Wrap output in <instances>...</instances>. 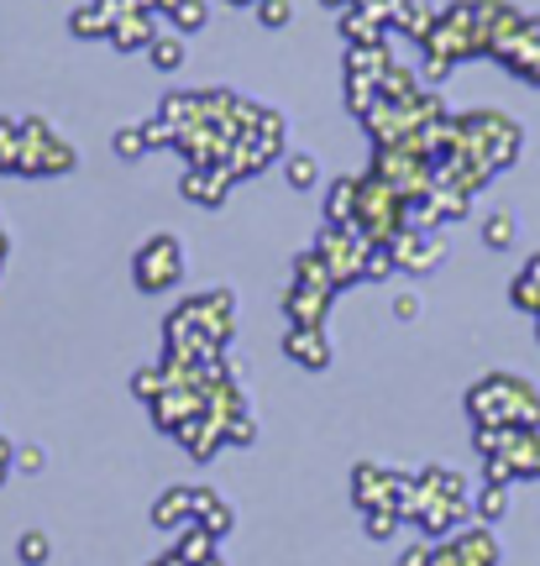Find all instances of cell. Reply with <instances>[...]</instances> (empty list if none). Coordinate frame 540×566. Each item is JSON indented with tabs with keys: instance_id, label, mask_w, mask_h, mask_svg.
I'll list each match as a JSON object with an SVG mask.
<instances>
[{
	"instance_id": "obj_1",
	"label": "cell",
	"mask_w": 540,
	"mask_h": 566,
	"mask_svg": "<svg viewBox=\"0 0 540 566\" xmlns=\"http://www.w3.org/2000/svg\"><path fill=\"white\" fill-rule=\"evenodd\" d=\"M467 405L482 424H540V394L525 378H482Z\"/></svg>"
},
{
	"instance_id": "obj_2",
	"label": "cell",
	"mask_w": 540,
	"mask_h": 566,
	"mask_svg": "<svg viewBox=\"0 0 540 566\" xmlns=\"http://www.w3.org/2000/svg\"><path fill=\"white\" fill-rule=\"evenodd\" d=\"M21 174H63L74 168V153L63 147L53 132L42 122H21V158H17Z\"/></svg>"
},
{
	"instance_id": "obj_3",
	"label": "cell",
	"mask_w": 540,
	"mask_h": 566,
	"mask_svg": "<svg viewBox=\"0 0 540 566\" xmlns=\"http://www.w3.org/2000/svg\"><path fill=\"white\" fill-rule=\"evenodd\" d=\"M137 279L142 289H163V283L179 279V242L174 237H153L137 258Z\"/></svg>"
},
{
	"instance_id": "obj_4",
	"label": "cell",
	"mask_w": 540,
	"mask_h": 566,
	"mask_svg": "<svg viewBox=\"0 0 540 566\" xmlns=\"http://www.w3.org/2000/svg\"><path fill=\"white\" fill-rule=\"evenodd\" d=\"M153 38H158V27H153V11H147V6H132L126 17L111 21V42H116L121 53H132V48H153Z\"/></svg>"
},
{
	"instance_id": "obj_5",
	"label": "cell",
	"mask_w": 540,
	"mask_h": 566,
	"mask_svg": "<svg viewBox=\"0 0 540 566\" xmlns=\"http://www.w3.org/2000/svg\"><path fill=\"white\" fill-rule=\"evenodd\" d=\"M289 357H304L310 367H325V342L315 336V325H300V331H289Z\"/></svg>"
},
{
	"instance_id": "obj_6",
	"label": "cell",
	"mask_w": 540,
	"mask_h": 566,
	"mask_svg": "<svg viewBox=\"0 0 540 566\" xmlns=\"http://www.w3.org/2000/svg\"><path fill=\"white\" fill-rule=\"evenodd\" d=\"M147 59H153V69L174 74V69L184 63V38H179V32H158V38H153V48H147Z\"/></svg>"
},
{
	"instance_id": "obj_7",
	"label": "cell",
	"mask_w": 540,
	"mask_h": 566,
	"mask_svg": "<svg viewBox=\"0 0 540 566\" xmlns=\"http://www.w3.org/2000/svg\"><path fill=\"white\" fill-rule=\"evenodd\" d=\"M69 32H74V38H111V17H105L101 6H80V11L69 17Z\"/></svg>"
},
{
	"instance_id": "obj_8",
	"label": "cell",
	"mask_w": 540,
	"mask_h": 566,
	"mask_svg": "<svg viewBox=\"0 0 540 566\" xmlns=\"http://www.w3.org/2000/svg\"><path fill=\"white\" fill-rule=\"evenodd\" d=\"M220 189H226V174H216V179H210V174H200V168H195V174L184 179V195H195L200 205H220Z\"/></svg>"
},
{
	"instance_id": "obj_9",
	"label": "cell",
	"mask_w": 540,
	"mask_h": 566,
	"mask_svg": "<svg viewBox=\"0 0 540 566\" xmlns=\"http://www.w3.org/2000/svg\"><path fill=\"white\" fill-rule=\"evenodd\" d=\"M205 27V0H179V6H174V32H200Z\"/></svg>"
},
{
	"instance_id": "obj_10",
	"label": "cell",
	"mask_w": 540,
	"mask_h": 566,
	"mask_svg": "<svg viewBox=\"0 0 540 566\" xmlns=\"http://www.w3.org/2000/svg\"><path fill=\"white\" fill-rule=\"evenodd\" d=\"M289 0H258V21L268 27V32H279V27H289Z\"/></svg>"
},
{
	"instance_id": "obj_11",
	"label": "cell",
	"mask_w": 540,
	"mask_h": 566,
	"mask_svg": "<svg viewBox=\"0 0 540 566\" xmlns=\"http://www.w3.org/2000/svg\"><path fill=\"white\" fill-rule=\"evenodd\" d=\"M147 126H126V132H116V153L121 158H142V147H147Z\"/></svg>"
},
{
	"instance_id": "obj_12",
	"label": "cell",
	"mask_w": 540,
	"mask_h": 566,
	"mask_svg": "<svg viewBox=\"0 0 540 566\" xmlns=\"http://www.w3.org/2000/svg\"><path fill=\"white\" fill-rule=\"evenodd\" d=\"M289 184H294V189H310V184H315V158H310V153H289Z\"/></svg>"
},
{
	"instance_id": "obj_13",
	"label": "cell",
	"mask_w": 540,
	"mask_h": 566,
	"mask_svg": "<svg viewBox=\"0 0 540 566\" xmlns=\"http://www.w3.org/2000/svg\"><path fill=\"white\" fill-rule=\"evenodd\" d=\"M482 237H488V247H509V237H515V221H509V216H494V221L482 226Z\"/></svg>"
},
{
	"instance_id": "obj_14",
	"label": "cell",
	"mask_w": 540,
	"mask_h": 566,
	"mask_svg": "<svg viewBox=\"0 0 540 566\" xmlns=\"http://www.w3.org/2000/svg\"><path fill=\"white\" fill-rule=\"evenodd\" d=\"M482 514H488V520H499V514H503V488L499 483L482 493Z\"/></svg>"
},
{
	"instance_id": "obj_15",
	"label": "cell",
	"mask_w": 540,
	"mask_h": 566,
	"mask_svg": "<svg viewBox=\"0 0 540 566\" xmlns=\"http://www.w3.org/2000/svg\"><path fill=\"white\" fill-rule=\"evenodd\" d=\"M325 6H331V11H346V6H357V0H325Z\"/></svg>"
},
{
	"instance_id": "obj_16",
	"label": "cell",
	"mask_w": 540,
	"mask_h": 566,
	"mask_svg": "<svg viewBox=\"0 0 540 566\" xmlns=\"http://www.w3.org/2000/svg\"><path fill=\"white\" fill-rule=\"evenodd\" d=\"M226 6H258V0H226Z\"/></svg>"
}]
</instances>
